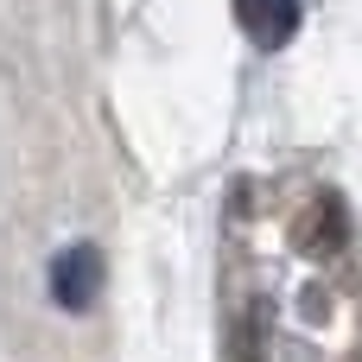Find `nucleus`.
<instances>
[{
	"mask_svg": "<svg viewBox=\"0 0 362 362\" xmlns=\"http://www.w3.org/2000/svg\"><path fill=\"white\" fill-rule=\"evenodd\" d=\"M102 286H108V261H102V248H95V242H64V248L51 255L45 293H51V305H57V312L83 318V312L102 299Z\"/></svg>",
	"mask_w": 362,
	"mask_h": 362,
	"instance_id": "obj_1",
	"label": "nucleus"
},
{
	"mask_svg": "<svg viewBox=\"0 0 362 362\" xmlns=\"http://www.w3.org/2000/svg\"><path fill=\"white\" fill-rule=\"evenodd\" d=\"M229 13L255 51H286L299 38V19H305L299 0H229Z\"/></svg>",
	"mask_w": 362,
	"mask_h": 362,
	"instance_id": "obj_2",
	"label": "nucleus"
}]
</instances>
